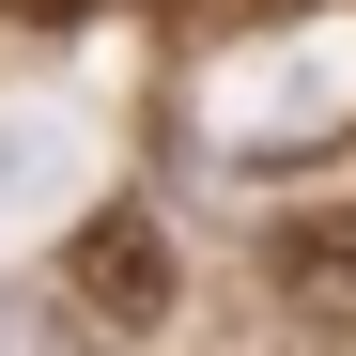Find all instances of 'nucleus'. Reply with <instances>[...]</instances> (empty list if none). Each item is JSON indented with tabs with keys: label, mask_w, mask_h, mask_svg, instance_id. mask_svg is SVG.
<instances>
[{
	"label": "nucleus",
	"mask_w": 356,
	"mask_h": 356,
	"mask_svg": "<svg viewBox=\"0 0 356 356\" xmlns=\"http://www.w3.org/2000/svg\"><path fill=\"white\" fill-rule=\"evenodd\" d=\"M63 310L78 325H170V232L140 217V202H93L78 232H63Z\"/></svg>",
	"instance_id": "f257e3e1"
},
{
	"label": "nucleus",
	"mask_w": 356,
	"mask_h": 356,
	"mask_svg": "<svg viewBox=\"0 0 356 356\" xmlns=\"http://www.w3.org/2000/svg\"><path fill=\"white\" fill-rule=\"evenodd\" d=\"M248 78H279V93H217V124L264 155L279 124L310 140V124H341V108H356V47H294V63H248Z\"/></svg>",
	"instance_id": "f03ea898"
},
{
	"label": "nucleus",
	"mask_w": 356,
	"mask_h": 356,
	"mask_svg": "<svg viewBox=\"0 0 356 356\" xmlns=\"http://www.w3.org/2000/svg\"><path fill=\"white\" fill-rule=\"evenodd\" d=\"M279 294H294V310H356V202L279 232Z\"/></svg>",
	"instance_id": "7ed1b4c3"
},
{
	"label": "nucleus",
	"mask_w": 356,
	"mask_h": 356,
	"mask_svg": "<svg viewBox=\"0 0 356 356\" xmlns=\"http://www.w3.org/2000/svg\"><path fill=\"white\" fill-rule=\"evenodd\" d=\"M63 325H78L63 294H31V279H0V356H78Z\"/></svg>",
	"instance_id": "20e7f679"
}]
</instances>
